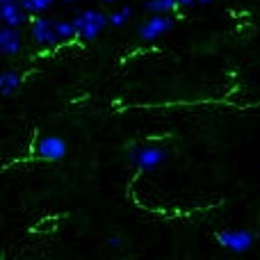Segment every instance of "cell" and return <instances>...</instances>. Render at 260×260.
<instances>
[{
    "label": "cell",
    "mask_w": 260,
    "mask_h": 260,
    "mask_svg": "<svg viewBox=\"0 0 260 260\" xmlns=\"http://www.w3.org/2000/svg\"><path fill=\"white\" fill-rule=\"evenodd\" d=\"M180 9L178 0H144V12L148 14H174Z\"/></svg>",
    "instance_id": "obj_10"
},
{
    "label": "cell",
    "mask_w": 260,
    "mask_h": 260,
    "mask_svg": "<svg viewBox=\"0 0 260 260\" xmlns=\"http://www.w3.org/2000/svg\"><path fill=\"white\" fill-rule=\"evenodd\" d=\"M217 242H219L221 249L231 253H247L253 249L258 235L249 229H221L219 233L215 235Z\"/></svg>",
    "instance_id": "obj_3"
},
{
    "label": "cell",
    "mask_w": 260,
    "mask_h": 260,
    "mask_svg": "<svg viewBox=\"0 0 260 260\" xmlns=\"http://www.w3.org/2000/svg\"><path fill=\"white\" fill-rule=\"evenodd\" d=\"M27 32H30L32 44L39 46V48H53L55 44H59L55 18L46 16V14H41V16H32L30 25H27Z\"/></svg>",
    "instance_id": "obj_4"
},
{
    "label": "cell",
    "mask_w": 260,
    "mask_h": 260,
    "mask_svg": "<svg viewBox=\"0 0 260 260\" xmlns=\"http://www.w3.org/2000/svg\"><path fill=\"white\" fill-rule=\"evenodd\" d=\"M178 3H180V9H192V7H208L215 0H178Z\"/></svg>",
    "instance_id": "obj_14"
},
{
    "label": "cell",
    "mask_w": 260,
    "mask_h": 260,
    "mask_svg": "<svg viewBox=\"0 0 260 260\" xmlns=\"http://www.w3.org/2000/svg\"><path fill=\"white\" fill-rule=\"evenodd\" d=\"M73 23H76V30H78V39L89 44V41H96L108 30L110 16L99 7H87V9H80L73 16Z\"/></svg>",
    "instance_id": "obj_2"
},
{
    "label": "cell",
    "mask_w": 260,
    "mask_h": 260,
    "mask_svg": "<svg viewBox=\"0 0 260 260\" xmlns=\"http://www.w3.org/2000/svg\"><path fill=\"white\" fill-rule=\"evenodd\" d=\"M0 18H3V25L14 27L30 25L32 21V16L25 12L21 0H0Z\"/></svg>",
    "instance_id": "obj_7"
},
{
    "label": "cell",
    "mask_w": 260,
    "mask_h": 260,
    "mask_svg": "<svg viewBox=\"0 0 260 260\" xmlns=\"http://www.w3.org/2000/svg\"><path fill=\"white\" fill-rule=\"evenodd\" d=\"M171 30H174V16L171 14H148L137 25V37L144 44H153Z\"/></svg>",
    "instance_id": "obj_5"
},
{
    "label": "cell",
    "mask_w": 260,
    "mask_h": 260,
    "mask_svg": "<svg viewBox=\"0 0 260 260\" xmlns=\"http://www.w3.org/2000/svg\"><path fill=\"white\" fill-rule=\"evenodd\" d=\"M23 46H25L23 27L3 25V30H0V53L5 57H16L23 53Z\"/></svg>",
    "instance_id": "obj_8"
},
{
    "label": "cell",
    "mask_w": 260,
    "mask_h": 260,
    "mask_svg": "<svg viewBox=\"0 0 260 260\" xmlns=\"http://www.w3.org/2000/svg\"><path fill=\"white\" fill-rule=\"evenodd\" d=\"M108 244H110V249L119 251V249L123 247V238H121V235H110V238H108Z\"/></svg>",
    "instance_id": "obj_15"
},
{
    "label": "cell",
    "mask_w": 260,
    "mask_h": 260,
    "mask_svg": "<svg viewBox=\"0 0 260 260\" xmlns=\"http://www.w3.org/2000/svg\"><path fill=\"white\" fill-rule=\"evenodd\" d=\"M21 82H23V76L16 71V69H5L0 73V94L5 99H12L18 89H21Z\"/></svg>",
    "instance_id": "obj_9"
},
{
    "label": "cell",
    "mask_w": 260,
    "mask_h": 260,
    "mask_svg": "<svg viewBox=\"0 0 260 260\" xmlns=\"http://www.w3.org/2000/svg\"><path fill=\"white\" fill-rule=\"evenodd\" d=\"M59 3H62V5H78L80 0H59Z\"/></svg>",
    "instance_id": "obj_17"
},
{
    "label": "cell",
    "mask_w": 260,
    "mask_h": 260,
    "mask_svg": "<svg viewBox=\"0 0 260 260\" xmlns=\"http://www.w3.org/2000/svg\"><path fill=\"white\" fill-rule=\"evenodd\" d=\"M133 14H135V9H133V5H121V7H114L112 12H108V16H110V25L112 27H123V25H128L130 23V18H133Z\"/></svg>",
    "instance_id": "obj_11"
},
{
    "label": "cell",
    "mask_w": 260,
    "mask_h": 260,
    "mask_svg": "<svg viewBox=\"0 0 260 260\" xmlns=\"http://www.w3.org/2000/svg\"><path fill=\"white\" fill-rule=\"evenodd\" d=\"M55 25H57L59 41L78 39V30H76V23H73V18H55Z\"/></svg>",
    "instance_id": "obj_13"
},
{
    "label": "cell",
    "mask_w": 260,
    "mask_h": 260,
    "mask_svg": "<svg viewBox=\"0 0 260 260\" xmlns=\"http://www.w3.org/2000/svg\"><path fill=\"white\" fill-rule=\"evenodd\" d=\"M21 3L30 16H41V14H48L50 9H55L57 0H21Z\"/></svg>",
    "instance_id": "obj_12"
},
{
    "label": "cell",
    "mask_w": 260,
    "mask_h": 260,
    "mask_svg": "<svg viewBox=\"0 0 260 260\" xmlns=\"http://www.w3.org/2000/svg\"><path fill=\"white\" fill-rule=\"evenodd\" d=\"M35 153H37V157H41V160H46V162H59L67 157L69 144H67V139L59 137V135H44V137L37 139Z\"/></svg>",
    "instance_id": "obj_6"
},
{
    "label": "cell",
    "mask_w": 260,
    "mask_h": 260,
    "mask_svg": "<svg viewBox=\"0 0 260 260\" xmlns=\"http://www.w3.org/2000/svg\"><path fill=\"white\" fill-rule=\"evenodd\" d=\"M169 160V148L160 144L142 142L128 146V162L139 171H155Z\"/></svg>",
    "instance_id": "obj_1"
},
{
    "label": "cell",
    "mask_w": 260,
    "mask_h": 260,
    "mask_svg": "<svg viewBox=\"0 0 260 260\" xmlns=\"http://www.w3.org/2000/svg\"><path fill=\"white\" fill-rule=\"evenodd\" d=\"M99 5H103V7H114V5L119 3V0H96Z\"/></svg>",
    "instance_id": "obj_16"
}]
</instances>
